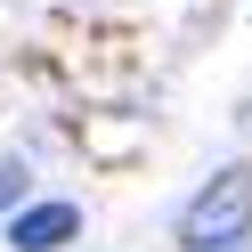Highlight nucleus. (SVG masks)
<instances>
[{
	"instance_id": "obj_1",
	"label": "nucleus",
	"mask_w": 252,
	"mask_h": 252,
	"mask_svg": "<svg viewBox=\"0 0 252 252\" xmlns=\"http://www.w3.org/2000/svg\"><path fill=\"white\" fill-rule=\"evenodd\" d=\"M244 228H252V171H220L179 212V244L187 252H228V244H244Z\"/></svg>"
},
{
	"instance_id": "obj_3",
	"label": "nucleus",
	"mask_w": 252,
	"mask_h": 252,
	"mask_svg": "<svg viewBox=\"0 0 252 252\" xmlns=\"http://www.w3.org/2000/svg\"><path fill=\"white\" fill-rule=\"evenodd\" d=\"M17 187H25V171H17V163H0V203H17Z\"/></svg>"
},
{
	"instance_id": "obj_2",
	"label": "nucleus",
	"mask_w": 252,
	"mask_h": 252,
	"mask_svg": "<svg viewBox=\"0 0 252 252\" xmlns=\"http://www.w3.org/2000/svg\"><path fill=\"white\" fill-rule=\"evenodd\" d=\"M73 228H82L73 203H25V212L8 220V244H17V252H57Z\"/></svg>"
}]
</instances>
